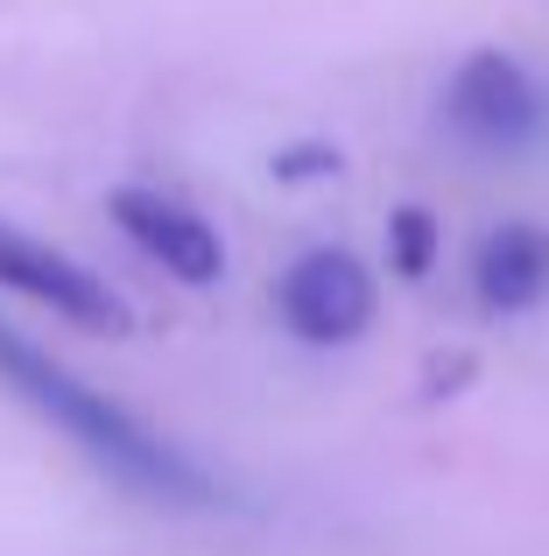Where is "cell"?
<instances>
[{
	"label": "cell",
	"mask_w": 549,
	"mask_h": 556,
	"mask_svg": "<svg viewBox=\"0 0 549 556\" xmlns=\"http://www.w3.org/2000/svg\"><path fill=\"white\" fill-rule=\"evenodd\" d=\"M274 303L303 345H353L373 325V275L345 247H317L274 282Z\"/></svg>",
	"instance_id": "obj_3"
},
{
	"label": "cell",
	"mask_w": 549,
	"mask_h": 556,
	"mask_svg": "<svg viewBox=\"0 0 549 556\" xmlns=\"http://www.w3.org/2000/svg\"><path fill=\"white\" fill-rule=\"evenodd\" d=\"M0 388L22 408H36L50 430H64L85 458L106 479H120L127 493L155 507H219V486H212L205 465H191L169 437H155L141 416H127L120 402L78 380L64 359H50L36 339H22L14 325H0Z\"/></svg>",
	"instance_id": "obj_1"
},
{
	"label": "cell",
	"mask_w": 549,
	"mask_h": 556,
	"mask_svg": "<svg viewBox=\"0 0 549 556\" xmlns=\"http://www.w3.org/2000/svg\"><path fill=\"white\" fill-rule=\"evenodd\" d=\"M317 169H339V155H289V163H274V177H317Z\"/></svg>",
	"instance_id": "obj_8"
},
{
	"label": "cell",
	"mask_w": 549,
	"mask_h": 556,
	"mask_svg": "<svg viewBox=\"0 0 549 556\" xmlns=\"http://www.w3.org/2000/svg\"><path fill=\"white\" fill-rule=\"evenodd\" d=\"M444 121L465 149L480 155H528L536 141H549V92L542 78L508 50H472L451 71L444 92Z\"/></svg>",
	"instance_id": "obj_2"
},
{
	"label": "cell",
	"mask_w": 549,
	"mask_h": 556,
	"mask_svg": "<svg viewBox=\"0 0 549 556\" xmlns=\"http://www.w3.org/2000/svg\"><path fill=\"white\" fill-rule=\"evenodd\" d=\"M472 289H480L486 311L514 317V311H536L549 296V232L514 218V226L486 232L480 240V261H472Z\"/></svg>",
	"instance_id": "obj_6"
},
{
	"label": "cell",
	"mask_w": 549,
	"mask_h": 556,
	"mask_svg": "<svg viewBox=\"0 0 549 556\" xmlns=\"http://www.w3.org/2000/svg\"><path fill=\"white\" fill-rule=\"evenodd\" d=\"M0 289L42 303V311H56V317H71V325H92V331H127L135 325L127 296H113L106 275H92L85 261L56 254V247L28 240V232H14V226H0Z\"/></svg>",
	"instance_id": "obj_4"
},
{
	"label": "cell",
	"mask_w": 549,
	"mask_h": 556,
	"mask_svg": "<svg viewBox=\"0 0 549 556\" xmlns=\"http://www.w3.org/2000/svg\"><path fill=\"white\" fill-rule=\"evenodd\" d=\"M437 247L444 240H437V218H430V212L409 204V212L387 218V268H395L401 282H423V275L437 268Z\"/></svg>",
	"instance_id": "obj_7"
},
{
	"label": "cell",
	"mask_w": 549,
	"mask_h": 556,
	"mask_svg": "<svg viewBox=\"0 0 549 556\" xmlns=\"http://www.w3.org/2000/svg\"><path fill=\"white\" fill-rule=\"evenodd\" d=\"M113 218H120L127 240H135L163 275H177V282L205 289V282L226 275L219 232H212L183 198H163V190H149V184H120V190H113Z\"/></svg>",
	"instance_id": "obj_5"
}]
</instances>
